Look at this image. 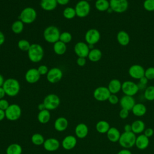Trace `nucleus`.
I'll return each instance as SVG.
<instances>
[{
  "label": "nucleus",
  "mask_w": 154,
  "mask_h": 154,
  "mask_svg": "<svg viewBox=\"0 0 154 154\" xmlns=\"http://www.w3.org/2000/svg\"><path fill=\"white\" fill-rule=\"evenodd\" d=\"M31 44H30L29 41L26 39H20L17 42L18 48L23 52H28L31 46Z\"/></svg>",
  "instance_id": "obj_39"
},
{
  "label": "nucleus",
  "mask_w": 154,
  "mask_h": 154,
  "mask_svg": "<svg viewBox=\"0 0 154 154\" xmlns=\"http://www.w3.org/2000/svg\"><path fill=\"white\" fill-rule=\"evenodd\" d=\"M136 147L140 150H144L149 145V140L144 134H140L136 138L135 144Z\"/></svg>",
  "instance_id": "obj_21"
},
{
  "label": "nucleus",
  "mask_w": 154,
  "mask_h": 154,
  "mask_svg": "<svg viewBox=\"0 0 154 154\" xmlns=\"http://www.w3.org/2000/svg\"><path fill=\"white\" fill-rule=\"evenodd\" d=\"M143 8L147 11H153L154 0H144L143 2Z\"/></svg>",
  "instance_id": "obj_41"
},
{
  "label": "nucleus",
  "mask_w": 154,
  "mask_h": 154,
  "mask_svg": "<svg viewBox=\"0 0 154 154\" xmlns=\"http://www.w3.org/2000/svg\"><path fill=\"white\" fill-rule=\"evenodd\" d=\"M45 141L44 137L39 133L34 134L31 137V142L35 146L43 145Z\"/></svg>",
  "instance_id": "obj_38"
},
{
  "label": "nucleus",
  "mask_w": 154,
  "mask_h": 154,
  "mask_svg": "<svg viewBox=\"0 0 154 154\" xmlns=\"http://www.w3.org/2000/svg\"><path fill=\"white\" fill-rule=\"evenodd\" d=\"M116 38L118 43L123 46H127L130 42V36L129 34L123 30L117 32Z\"/></svg>",
  "instance_id": "obj_23"
},
{
  "label": "nucleus",
  "mask_w": 154,
  "mask_h": 154,
  "mask_svg": "<svg viewBox=\"0 0 154 154\" xmlns=\"http://www.w3.org/2000/svg\"><path fill=\"white\" fill-rule=\"evenodd\" d=\"M144 76L146 77L148 80L154 79V67H149L145 69Z\"/></svg>",
  "instance_id": "obj_42"
},
{
  "label": "nucleus",
  "mask_w": 154,
  "mask_h": 154,
  "mask_svg": "<svg viewBox=\"0 0 154 154\" xmlns=\"http://www.w3.org/2000/svg\"><path fill=\"white\" fill-rule=\"evenodd\" d=\"M43 146L46 151L55 152L59 149L60 143L57 139L55 138H49L45 140Z\"/></svg>",
  "instance_id": "obj_17"
},
{
  "label": "nucleus",
  "mask_w": 154,
  "mask_h": 154,
  "mask_svg": "<svg viewBox=\"0 0 154 154\" xmlns=\"http://www.w3.org/2000/svg\"><path fill=\"white\" fill-rule=\"evenodd\" d=\"M77 144L76 138L72 135H67L65 137L61 142L62 147L64 149L70 150L73 149Z\"/></svg>",
  "instance_id": "obj_19"
},
{
  "label": "nucleus",
  "mask_w": 154,
  "mask_h": 154,
  "mask_svg": "<svg viewBox=\"0 0 154 154\" xmlns=\"http://www.w3.org/2000/svg\"><path fill=\"white\" fill-rule=\"evenodd\" d=\"M111 94L108 87L105 86H100L95 88L93 91L94 98L99 102H104L108 100Z\"/></svg>",
  "instance_id": "obj_12"
},
{
  "label": "nucleus",
  "mask_w": 154,
  "mask_h": 154,
  "mask_svg": "<svg viewBox=\"0 0 154 154\" xmlns=\"http://www.w3.org/2000/svg\"><path fill=\"white\" fill-rule=\"evenodd\" d=\"M123 129H124V132H130V131H132V126H131V124H126L125 125L124 127H123Z\"/></svg>",
  "instance_id": "obj_52"
},
{
  "label": "nucleus",
  "mask_w": 154,
  "mask_h": 154,
  "mask_svg": "<svg viewBox=\"0 0 154 154\" xmlns=\"http://www.w3.org/2000/svg\"><path fill=\"white\" fill-rule=\"evenodd\" d=\"M76 64L79 67H83L86 64V59L84 57H78L76 60Z\"/></svg>",
  "instance_id": "obj_47"
},
{
  "label": "nucleus",
  "mask_w": 154,
  "mask_h": 154,
  "mask_svg": "<svg viewBox=\"0 0 154 154\" xmlns=\"http://www.w3.org/2000/svg\"><path fill=\"white\" fill-rule=\"evenodd\" d=\"M117 154H132L131 151L128 149H123L118 152Z\"/></svg>",
  "instance_id": "obj_50"
},
{
  "label": "nucleus",
  "mask_w": 154,
  "mask_h": 154,
  "mask_svg": "<svg viewBox=\"0 0 154 154\" xmlns=\"http://www.w3.org/2000/svg\"><path fill=\"white\" fill-rule=\"evenodd\" d=\"M136 138V134L132 131L123 132L121 134L118 142L122 147L128 149L135 146Z\"/></svg>",
  "instance_id": "obj_4"
},
{
  "label": "nucleus",
  "mask_w": 154,
  "mask_h": 154,
  "mask_svg": "<svg viewBox=\"0 0 154 154\" xmlns=\"http://www.w3.org/2000/svg\"><path fill=\"white\" fill-rule=\"evenodd\" d=\"M2 88L6 95L10 97H14L19 94L20 85L19 82L16 79L10 78L5 80Z\"/></svg>",
  "instance_id": "obj_1"
},
{
  "label": "nucleus",
  "mask_w": 154,
  "mask_h": 154,
  "mask_svg": "<svg viewBox=\"0 0 154 154\" xmlns=\"http://www.w3.org/2000/svg\"><path fill=\"white\" fill-rule=\"evenodd\" d=\"M139 90L138 84L132 81H125L122 83V91L125 95L134 96Z\"/></svg>",
  "instance_id": "obj_10"
},
{
  "label": "nucleus",
  "mask_w": 154,
  "mask_h": 154,
  "mask_svg": "<svg viewBox=\"0 0 154 154\" xmlns=\"http://www.w3.org/2000/svg\"><path fill=\"white\" fill-rule=\"evenodd\" d=\"M72 39V35L69 32L64 31L63 32H61L60 35V38H59L60 41L66 44L70 42Z\"/></svg>",
  "instance_id": "obj_40"
},
{
  "label": "nucleus",
  "mask_w": 154,
  "mask_h": 154,
  "mask_svg": "<svg viewBox=\"0 0 154 154\" xmlns=\"http://www.w3.org/2000/svg\"><path fill=\"white\" fill-rule=\"evenodd\" d=\"M110 128L109 123L106 120H99L96 125V129L100 134H106Z\"/></svg>",
  "instance_id": "obj_32"
},
{
  "label": "nucleus",
  "mask_w": 154,
  "mask_h": 154,
  "mask_svg": "<svg viewBox=\"0 0 154 154\" xmlns=\"http://www.w3.org/2000/svg\"><path fill=\"white\" fill-rule=\"evenodd\" d=\"M145 69L140 64H132L128 69L129 75L134 79H140L144 76Z\"/></svg>",
  "instance_id": "obj_15"
},
{
  "label": "nucleus",
  "mask_w": 154,
  "mask_h": 154,
  "mask_svg": "<svg viewBox=\"0 0 154 154\" xmlns=\"http://www.w3.org/2000/svg\"><path fill=\"white\" fill-rule=\"evenodd\" d=\"M144 98L148 101L154 100V86L149 85L146 88L144 92Z\"/></svg>",
  "instance_id": "obj_37"
},
{
  "label": "nucleus",
  "mask_w": 154,
  "mask_h": 154,
  "mask_svg": "<svg viewBox=\"0 0 154 154\" xmlns=\"http://www.w3.org/2000/svg\"><path fill=\"white\" fill-rule=\"evenodd\" d=\"M60 31L59 29L54 25L47 26L43 31V38L46 42L49 43H55L59 40Z\"/></svg>",
  "instance_id": "obj_3"
},
{
  "label": "nucleus",
  "mask_w": 154,
  "mask_h": 154,
  "mask_svg": "<svg viewBox=\"0 0 154 154\" xmlns=\"http://www.w3.org/2000/svg\"><path fill=\"white\" fill-rule=\"evenodd\" d=\"M84 38L88 45H94L99 42L100 38V32L95 28H91L87 31L85 34Z\"/></svg>",
  "instance_id": "obj_11"
},
{
  "label": "nucleus",
  "mask_w": 154,
  "mask_h": 154,
  "mask_svg": "<svg viewBox=\"0 0 154 154\" xmlns=\"http://www.w3.org/2000/svg\"><path fill=\"white\" fill-rule=\"evenodd\" d=\"M22 147L17 143L10 144L6 149V154H22Z\"/></svg>",
  "instance_id": "obj_34"
},
{
  "label": "nucleus",
  "mask_w": 154,
  "mask_h": 154,
  "mask_svg": "<svg viewBox=\"0 0 154 154\" xmlns=\"http://www.w3.org/2000/svg\"><path fill=\"white\" fill-rule=\"evenodd\" d=\"M9 105L10 104L6 99H0V109H1L5 111L7 109V108L9 106Z\"/></svg>",
  "instance_id": "obj_46"
},
{
  "label": "nucleus",
  "mask_w": 154,
  "mask_h": 154,
  "mask_svg": "<svg viewBox=\"0 0 154 154\" xmlns=\"http://www.w3.org/2000/svg\"><path fill=\"white\" fill-rule=\"evenodd\" d=\"M122 83L118 79H111L108 85V88L111 94H117L120 90H122Z\"/></svg>",
  "instance_id": "obj_22"
},
{
  "label": "nucleus",
  "mask_w": 154,
  "mask_h": 154,
  "mask_svg": "<svg viewBox=\"0 0 154 154\" xmlns=\"http://www.w3.org/2000/svg\"><path fill=\"white\" fill-rule=\"evenodd\" d=\"M75 10L76 16L80 18H84L89 14L91 6L89 2L85 0H81L76 4Z\"/></svg>",
  "instance_id": "obj_6"
},
{
  "label": "nucleus",
  "mask_w": 154,
  "mask_h": 154,
  "mask_svg": "<svg viewBox=\"0 0 154 154\" xmlns=\"http://www.w3.org/2000/svg\"><path fill=\"white\" fill-rule=\"evenodd\" d=\"M24 28V23L20 20H17L13 22L11 26V29L13 32L16 34H20Z\"/></svg>",
  "instance_id": "obj_35"
},
{
  "label": "nucleus",
  "mask_w": 154,
  "mask_h": 154,
  "mask_svg": "<svg viewBox=\"0 0 154 154\" xmlns=\"http://www.w3.org/2000/svg\"><path fill=\"white\" fill-rule=\"evenodd\" d=\"M148 81H149L148 79L144 76L139 79V84L144 85H147V84L148 83Z\"/></svg>",
  "instance_id": "obj_49"
},
{
  "label": "nucleus",
  "mask_w": 154,
  "mask_h": 154,
  "mask_svg": "<svg viewBox=\"0 0 154 154\" xmlns=\"http://www.w3.org/2000/svg\"><path fill=\"white\" fill-rule=\"evenodd\" d=\"M57 2L58 5H65L69 4L70 2V0H56Z\"/></svg>",
  "instance_id": "obj_51"
},
{
  "label": "nucleus",
  "mask_w": 154,
  "mask_h": 154,
  "mask_svg": "<svg viewBox=\"0 0 154 154\" xmlns=\"http://www.w3.org/2000/svg\"><path fill=\"white\" fill-rule=\"evenodd\" d=\"M131 111L134 116L137 117H142L146 114L147 108L144 104L142 103H137L135 104Z\"/></svg>",
  "instance_id": "obj_26"
},
{
  "label": "nucleus",
  "mask_w": 154,
  "mask_h": 154,
  "mask_svg": "<svg viewBox=\"0 0 154 154\" xmlns=\"http://www.w3.org/2000/svg\"><path fill=\"white\" fill-rule=\"evenodd\" d=\"M51 112L49 110L45 109L42 111H39L37 115L38 121L42 124H45L49 122L51 119Z\"/></svg>",
  "instance_id": "obj_31"
},
{
  "label": "nucleus",
  "mask_w": 154,
  "mask_h": 154,
  "mask_svg": "<svg viewBox=\"0 0 154 154\" xmlns=\"http://www.w3.org/2000/svg\"><path fill=\"white\" fill-rule=\"evenodd\" d=\"M4 78L3 77V76L0 73V87H2L4 83Z\"/></svg>",
  "instance_id": "obj_57"
},
{
  "label": "nucleus",
  "mask_w": 154,
  "mask_h": 154,
  "mask_svg": "<svg viewBox=\"0 0 154 154\" xmlns=\"http://www.w3.org/2000/svg\"><path fill=\"white\" fill-rule=\"evenodd\" d=\"M5 118V111L0 109V122L3 120Z\"/></svg>",
  "instance_id": "obj_55"
},
{
  "label": "nucleus",
  "mask_w": 154,
  "mask_h": 154,
  "mask_svg": "<svg viewBox=\"0 0 154 154\" xmlns=\"http://www.w3.org/2000/svg\"><path fill=\"white\" fill-rule=\"evenodd\" d=\"M68 124V120L66 118L60 117L55 120L54 122V128L57 131L63 132L67 129Z\"/></svg>",
  "instance_id": "obj_24"
},
{
  "label": "nucleus",
  "mask_w": 154,
  "mask_h": 154,
  "mask_svg": "<svg viewBox=\"0 0 154 154\" xmlns=\"http://www.w3.org/2000/svg\"><path fill=\"white\" fill-rule=\"evenodd\" d=\"M63 73L61 69L58 67H52L49 69L46 74V79L51 84H54L59 82L62 77Z\"/></svg>",
  "instance_id": "obj_13"
},
{
  "label": "nucleus",
  "mask_w": 154,
  "mask_h": 154,
  "mask_svg": "<svg viewBox=\"0 0 154 154\" xmlns=\"http://www.w3.org/2000/svg\"><path fill=\"white\" fill-rule=\"evenodd\" d=\"M19 17V20L23 23L31 24L36 19L37 12L34 8L27 7L21 11Z\"/></svg>",
  "instance_id": "obj_5"
},
{
  "label": "nucleus",
  "mask_w": 154,
  "mask_h": 154,
  "mask_svg": "<svg viewBox=\"0 0 154 154\" xmlns=\"http://www.w3.org/2000/svg\"><path fill=\"white\" fill-rule=\"evenodd\" d=\"M94 6L99 11H106L109 8V1L108 0H96Z\"/></svg>",
  "instance_id": "obj_33"
},
{
  "label": "nucleus",
  "mask_w": 154,
  "mask_h": 154,
  "mask_svg": "<svg viewBox=\"0 0 154 154\" xmlns=\"http://www.w3.org/2000/svg\"><path fill=\"white\" fill-rule=\"evenodd\" d=\"M37 70L41 76L45 75H46V74L48 73V72L49 71V69L46 65L42 64V65H40V66H38V67L37 68Z\"/></svg>",
  "instance_id": "obj_44"
},
{
  "label": "nucleus",
  "mask_w": 154,
  "mask_h": 154,
  "mask_svg": "<svg viewBox=\"0 0 154 154\" xmlns=\"http://www.w3.org/2000/svg\"><path fill=\"white\" fill-rule=\"evenodd\" d=\"M85 1H87L89 2V1H93V0H85Z\"/></svg>",
  "instance_id": "obj_58"
},
{
  "label": "nucleus",
  "mask_w": 154,
  "mask_h": 154,
  "mask_svg": "<svg viewBox=\"0 0 154 154\" xmlns=\"http://www.w3.org/2000/svg\"><path fill=\"white\" fill-rule=\"evenodd\" d=\"M120 105L122 108L126 109L129 111H131L133 106L135 105V100L133 96L124 95L121 97L119 101Z\"/></svg>",
  "instance_id": "obj_18"
},
{
  "label": "nucleus",
  "mask_w": 154,
  "mask_h": 154,
  "mask_svg": "<svg viewBox=\"0 0 154 154\" xmlns=\"http://www.w3.org/2000/svg\"><path fill=\"white\" fill-rule=\"evenodd\" d=\"M6 95L5 92L4 90V88H2V87H0V99H4V97H5V96Z\"/></svg>",
  "instance_id": "obj_54"
},
{
  "label": "nucleus",
  "mask_w": 154,
  "mask_h": 154,
  "mask_svg": "<svg viewBox=\"0 0 154 154\" xmlns=\"http://www.w3.org/2000/svg\"><path fill=\"white\" fill-rule=\"evenodd\" d=\"M90 50L88 45L84 42H77L74 46V52L78 57H87Z\"/></svg>",
  "instance_id": "obj_14"
},
{
  "label": "nucleus",
  "mask_w": 154,
  "mask_h": 154,
  "mask_svg": "<svg viewBox=\"0 0 154 154\" xmlns=\"http://www.w3.org/2000/svg\"><path fill=\"white\" fill-rule=\"evenodd\" d=\"M102 57V51L97 48H93L90 50L88 55V60L91 62H97L99 61Z\"/></svg>",
  "instance_id": "obj_29"
},
{
  "label": "nucleus",
  "mask_w": 154,
  "mask_h": 154,
  "mask_svg": "<svg viewBox=\"0 0 154 154\" xmlns=\"http://www.w3.org/2000/svg\"><path fill=\"white\" fill-rule=\"evenodd\" d=\"M41 75L39 74L37 69H29L25 74V79L29 84H34L38 82Z\"/></svg>",
  "instance_id": "obj_16"
},
{
  "label": "nucleus",
  "mask_w": 154,
  "mask_h": 154,
  "mask_svg": "<svg viewBox=\"0 0 154 154\" xmlns=\"http://www.w3.org/2000/svg\"><path fill=\"white\" fill-rule=\"evenodd\" d=\"M5 118L10 121H16L18 120L22 114V109L20 106L16 103L9 105L5 111Z\"/></svg>",
  "instance_id": "obj_7"
},
{
  "label": "nucleus",
  "mask_w": 154,
  "mask_h": 154,
  "mask_svg": "<svg viewBox=\"0 0 154 154\" xmlns=\"http://www.w3.org/2000/svg\"><path fill=\"white\" fill-rule=\"evenodd\" d=\"M63 16L66 19H72L76 16V11L75 8L72 7H67L65 8L63 11Z\"/></svg>",
  "instance_id": "obj_36"
},
{
  "label": "nucleus",
  "mask_w": 154,
  "mask_h": 154,
  "mask_svg": "<svg viewBox=\"0 0 154 154\" xmlns=\"http://www.w3.org/2000/svg\"><path fill=\"white\" fill-rule=\"evenodd\" d=\"M5 38L4 34L0 31V46L4 44V43L5 42Z\"/></svg>",
  "instance_id": "obj_53"
},
{
  "label": "nucleus",
  "mask_w": 154,
  "mask_h": 154,
  "mask_svg": "<svg viewBox=\"0 0 154 154\" xmlns=\"http://www.w3.org/2000/svg\"><path fill=\"white\" fill-rule=\"evenodd\" d=\"M153 134H154L153 129L151 128H148L145 129V130L144 131V134H143L144 135H146L147 137L150 138L152 136H153Z\"/></svg>",
  "instance_id": "obj_48"
},
{
  "label": "nucleus",
  "mask_w": 154,
  "mask_h": 154,
  "mask_svg": "<svg viewBox=\"0 0 154 154\" xmlns=\"http://www.w3.org/2000/svg\"><path fill=\"white\" fill-rule=\"evenodd\" d=\"M40 5L43 10L50 11L55 10L58 4L56 0H41Z\"/></svg>",
  "instance_id": "obj_27"
},
{
  "label": "nucleus",
  "mask_w": 154,
  "mask_h": 154,
  "mask_svg": "<svg viewBox=\"0 0 154 154\" xmlns=\"http://www.w3.org/2000/svg\"><path fill=\"white\" fill-rule=\"evenodd\" d=\"M67 50L66 44L58 40L53 45V51L54 53L58 55H63Z\"/></svg>",
  "instance_id": "obj_30"
},
{
  "label": "nucleus",
  "mask_w": 154,
  "mask_h": 154,
  "mask_svg": "<svg viewBox=\"0 0 154 154\" xmlns=\"http://www.w3.org/2000/svg\"><path fill=\"white\" fill-rule=\"evenodd\" d=\"M108 100L111 104L116 105L119 102L120 99L116 94H111Z\"/></svg>",
  "instance_id": "obj_43"
},
{
  "label": "nucleus",
  "mask_w": 154,
  "mask_h": 154,
  "mask_svg": "<svg viewBox=\"0 0 154 154\" xmlns=\"http://www.w3.org/2000/svg\"><path fill=\"white\" fill-rule=\"evenodd\" d=\"M75 133L78 138L81 139L84 138L88 134V128L85 123H79L75 127Z\"/></svg>",
  "instance_id": "obj_20"
},
{
  "label": "nucleus",
  "mask_w": 154,
  "mask_h": 154,
  "mask_svg": "<svg viewBox=\"0 0 154 154\" xmlns=\"http://www.w3.org/2000/svg\"><path fill=\"white\" fill-rule=\"evenodd\" d=\"M45 108L49 111L57 108L60 104V99L55 94L51 93L48 94L43 99V102Z\"/></svg>",
  "instance_id": "obj_8"
},
{
  "label": "nucleus",
  "mask_w": 154,
  "mask_h": 154,
  "mask_svg": "<svg viewBox=\"0 0 154 154\" xmlns=\"http://www.w3.org/2000/svg\"><path fill=\"white\" fill-rule=\"evenodd\" d=\"M109 7L113 12L123 13L125 12L129 6L128 0H109Z\"/></svg>",
  "instance_id": "obj_9"
},
{
  "label": "nucleus",
  "mask_w": 154,
  "mask_h": 154,
  "mask_svg": "<svg viewBox=\"0 0 154 154\" xmlns=\"http://www.w3.org/2000/svg\"><path fill=\"white\" fill-rule=\"evenodd\" d=\"M38 109L39 111H42V110H44L45 109V105L43 104V103H41L40 104H38Z\"/></svg>",
  "instance_id": "obj_56"
},
{
  "label": "nucleus",
  "mask_w": 154,
  "mask_h": 154,
  "mask_svg": "<svg viewBox=\"0 0 154 154\" xmlns=\"http://www.w3.org/2000/svg\"><path fill=\"white\" fill-rule=\"evenodd\" d=\"M29 60L34 63L40 62L44 57V49L43 47L37 43H32L28 51Z\"/></svg>",
  "instance_id": "obj_2"
},
{
  "label": "nucleus",
  "mask_w": 154,
  "mask_h": 154,
  "mask_svg": "<svg viewBox=\"0 0 154 154\" xmlns=\"http://www.w3.org/2000/svg\"><path fill=\"white\" fill-rule=\"evenodd\" d=\"M120 132L119 130L115 127H111L106 132V136L109 141L112 143L118 142L120 137Z\"/></svg>",
  "instance_id": "obj_25"
},
{
  "label": "nucleus",
  "mask_w": 154,
  "mask_h": 154,
  "mask_svg": "<svg viewBox=\"0 0 154 154\" xmlns=\"http://www.w3.org/2000/svg\"><path fill=\"white\" fill-rule=\"evenodd\" d=\"M129 111L126 109L122 108L119 111V117L122 119H126L129 116Z\"/></svg>",
  "instance_id": "obj_45"
},
{
  "label": "nucleus",
  "mask_w": 154,
  "mask_h": 154,
  "mask_svg": "<svg viewBox=\"0 0 154 154\" xmlns=\"http://www.w3.org/2000/svg\"><path fill=\"white\" fill-rule=\"evenodd\" d=\"M132 132L135 134H141L145 130V123L141 120H136L134 121L132 124Z\"/></svg>",
  "instance_id": "obj_28"
}]
</instances>
